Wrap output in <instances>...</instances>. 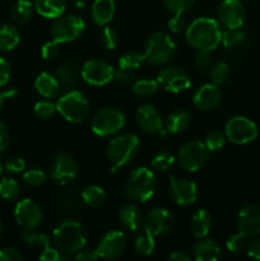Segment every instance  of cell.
<instances>
[{"instance_id": "cell-1", "label": "cell", "mask_w": 260, "mask_h": 261, "mask_svg": "<svg viewBox=\"0 0 260 261\" xmlns=\"http://www.w3.org/2000/svg\"><path fill=\"white\" fill-rule=\"evenodd\" d=\"M185 40L196 51L216 50L222 40L218 20L208 17L196 18L186 27Z\"/></svg>"}, {"instance_id": "cell-2", "label": "cell", "mask_w": 260, "mask_h": 261, "mask_svg": "<svg viewBox=\"0 0 260 261\" xmlns=\"http://www.w3.org/2000/svg\"><path fill=\"white\" fill-rule=\"evenodd\" d=\"M51 240L59 251L70 256L86 247L87 232L79 222L64 221L54 228Z\"/></svg>"}, {"instance_id": "cell-3", "label": "cell", "mask_w": 260, "mask_h": 261, "mask_svg": "<svg viewBox=\"0 0 260 261\" xmlns=\"http://www.w3.org/2000/svg\"><path fill=\"white\" fill-rule=\"evenodd\" d=\"M140 140L133 133H122L110 140L106 155L111 163V171L116 172L119 168L132 162L139 152Z\"/></svg>"}, {"instance_id": "cell-4", "label": "cell", "mask_w": 260, "mask_h": 261, "mask_svg": "<svg viewBox=\"0 0 260 261\" xmlns=\"http://www.w3.org/2000/svg\"><path fill=\"white\" fill-rule=\"evenodd\" d=\"M157 180L152 170L138 167L130 173L125 182V195L135 203H147L155 193Z\"/></svg>"}, {"instance_id": "cell-5", "label": "cell", "mask_w": 260, "mask_h": 261, "mask_svg": "<svg viewBox=\"0 0 260 261\" xmlns=\"http://www.w3.org/2000/svg\"><path fill=\"white\" fill-rule=\"evenodd\" d=\"M176 53V43L163 32H154L148 37L144 45V61L153 66H163Z\"/></svg>"}, {"instance_id": "cell-6", "label": "cell", "mask_w": 260, "mask_h": 261, "mask_svg": "<svg viewBox=\"0 0 260 261\" xmlns=\"http://www.w3.org/2000/svg\"><path fill=\"white\" fill-rule=\"evenodd\" d=\"M58 112L71 124L86 121L89 115V102L87 97L76 89H70L59 97L56 102Z\"/></svg>"}, {"instance_id": "cell-7", "label": "cell", "mask_w": 260, "mask_h": 261, "mask_svg": "<svg viewBox=\"0 0 260 261\" xmlns=\"http://www.w3.org/2000/svg\"><path fill=\"white\" fill-rule=\"evenodd\" d=\"M211 150L201 140H190L178 149L176 163L186 172H196L206 165Z\"/></svg>"}, {"instance_id": "cell-8", "label": "cell", "mask_w": 260, "mask_h": 261, "mask_svg": "<svg viewBox=\"0 0 260 261\" xmlns=\"http://www.w3.org/2000/svg\"><path fill=\"white\" fill-rule=\"evenodd\" d=\"M125 115L116 107H105L99 110L91 121V129L97 137H112L121 132L125 126Z\"/></svg>"}, {"instance_id": "cell-9", "label": "cell", "mask_w": 260, "mask_h": 261, "mask_svg": "<svg viewBox=\"0 0 260 261\" xmlns=\"http://www.w3.org/2000/svg\"><path fill=\"white\" fill-rule=\"evenodd\" d=\"M86 30V23L81 17L74 14L61 15L51 25V37L59 43H68L82 37Z\"/></svg>"}, {"instance_id": "cell-10", "label": "cell", "mask_w": 260, "mask_h": 261, "mask_svg": "<svg viewBox=\"0 0 260 261\" xmlns=\"http://www.w3.org/2000/svg\"><path fill=\"white\" fill-rule=\"evenodd\" d=\"M224 135L227 140L237 145L249 144L259 135L256 124L245 116H233L226 122Z\"/></svg>"}, {"instance_id": "cell-11", "label": "cell", "mask_w": 260, "mask_h": 261, "mask_svg": "<svg viewBox=\"0 0 260 261\" xmlns=\"http://www.w3.org/2000/svg\"><path fill=\"white\" fill-rule=\"evenodd\" d=\"M78 176V163L68 152H59L50 167V177L58 185H69Z\"/></svg>"}, {"instance_id": "cell-12", "label": "cell", "mask_w": 260, "mask_h": 261, "mask_svg": "<svg viewBox=\"0 0 260 261\" xmlns=\"http://www.w3.org/2000/svg\"><path fill=\"white\" fill-rule=\"evenodd\" d=\"M82 79L91 86H106L114 81L115 69L111 64L99 59L87 60L81 68Z\"/></svg>"}, {"instance_id": "cell-13", "label": "cell", "mask_w": 260, "mask_h": 261, "mask_svg": "<svg viewBox=\"0 0 260 261\" xmlns=\"http://www.w3.org/2000/svg\"><path fill=\"white\" fill-rule=\"evenodd\" d=\"M175 218L171 211L163 206L150 209L143 218V229L152 236H162L172 229Z\"/></svg>"}, {"instance_id": "cell-14", "label": "cell", "mask_w": 260, "mask_h": 261, "mask_svg": "<svg viewBox=\"0 0 260 261\" xmlns=\"http://www.w3.org/2000/svg\"><path fill=\"white\" fill-rule=\"evenodd\" d=\"M14 218L25 231H35L43 221L42 209L32 199H22L15 204Z\"/></svg>"}, {"instance_id": "cell-15", "label": "cell", "mask_w": 260, "mask_h": 261, "mask_svg": "<svg viewBox=\"0 0 260 261\" xmlns=\"http://www.w3.org/2000/svg\"><path fill=\"white\" fill-rule=\"evenodd\" d=\"M157 81L163 89L171 93H181L190 88L191 79L185 70L178 66L163 65L157 75Z\"/></svg>"}, {"instance_id": "cell-16", "label": "cell", "mask_w": 260, "mask_h": 261, "mask_svg": "<svg viewBox=\"0 0 260 261\" xmlns=\"http://www.w3.org/2000/svg\"><path fill=\"white\" fill-rule=\"evenodd\" d=\"M135 120L140 129L147 134H155L165 138L168 134L163 122L162 114L153 105H143L137 110Z\"/></svg>"}, {"instance_id": "cell-17", "label": "cell", "mask_w": 260, "mask_h": 261, "mask_svg": "<svg viewBox=\"0 0 260 261\" xmlns=\"http://www.w3.org/2000/svg\"><path fill=\"white\" fill-rule=\"evenodd\" d=\"M127 246L126 236L121 231H109L97 244L96 252L98 257L106 260H116L125 252Z\"/></svg>"}, {"instance_id": "cell-18", "label": "cell", "mask_w": 260, "mask_h": 261, "mask_svg": "<svg viewBox=\"0 0 260 261\" xmlns=\"http://www.w3.org/2000/svg\"><path fill=\"white\" fill-rule=\"evenodd\" d=\"M246 18V10L241 0H223L217 9V19L224 28H241Z\"/></svg>"}, {"instance_id": "cell-19", "label": "cell", "mask_w": 260, "mask_h": 261, "mask_svg": "<svg viewBox=\"0 0 260 261\" xmlns=\"http://www.w3.org/2000/svg\"><path fill=\"white\" fill-rule=\"evenodd\" d=\"M168 194H170L171 199L175 204L181 206H188L195 203L199 196V190L194 181L172 176V177H170Z\"/></svg>"}, {"instance_id": "cell-20", "label": "cell", "mask_w": 260, "mask_h": 261, "mask_svg": "<svg viewBox=\"0 0 260 261\" xmlns=\"http://www.w3.org/2000/svg\"><path fill=\"white\" fill-rule=\"evenodd\" d=\"M237 231L247 239L260 236V205L249 204L240 209L236 219Z\"/></svg>"}, {"instance_id": "cell-21", "label": "cell", "mask_w": 260, "mask_h": 261, "mask_svg": "<svg viewBox=\"0 0 260 261\" xmlns=\"http://www.w3.org/2000/svg\"><path fill=\"white\" fill-rule=\"evenodd\" d=\"M222 98L223 93L219 86L214 83H205L196 89L193 97V103L201 111H212L222 103Z\"/></svg>"}, {"instance_id": "cell-22", "label": "cell", "mask_w": 260, "mask_h": 261, "mask_svg": "<svg viewBox=\"0 0 260 261\" xmlns=\"http://www.w3.org/2000/svg\"><path fill=\"white\" fill-rule=\"evenodd\" d=\"M193 257L196 261H217L222 257V251L219 245L214 240L211 239H199L194 244Z\"/></svg>"}, {"instance_id": "cell-23", "label": "cell", "mask_w": 260, "mask_h": 261, "mask_svg": "<svg viewBox=\"0 0 260 261\" xmlns=\"http://www.w3.org/2000/svg\"><path fill=\"white\" fill-rule=\"evenodd\" d=\"M116 12L115 0H94L91 7V18L94 24L105 27L114 18Z\"/></svg>"}, {"instance_id": "cell-24", "label": "cell", "mask_w": 260, "mask_h": 261, "mask_svg": "<svg viewBox=\"0 0 260 261\" xmlns=\"http://www.w3.org/2000/svg\"><path fill=\"white\" fill-rule=\"evenodd\" d=\"M119 221L125 229L135 232L143 226V214L138 205L133 203H126L120 208Z\"/></svg>"}, {"instance_id": "cell-25", "label": "cell", "mask_w": 260, "mask_h": 261, "mask_svg": "<svg viewBox=\"0 0 260 261\" xmlns=\"http://www.w3.org/2000/svg\"><path fill=\"white\" fill-rule=\"evenodd\" d=\"M35 88L38 92V94L42 96L43 98L51 99L56 98L59 96L61 86L59 84L55 75H53L50 73H46V71H42L36 78Z\"/></svg>"}, {"instance_id": "cell-26", "label": "cell", "mask_w": 260, "mask_h": 261, "mask_svg": "<svg viewBox=\"0 0 260 261\" xmlns=\"http://www.w3.org/2000/svg\"><path fill=\"white\" fill-rule=\"evenodd\" d=\"M55 76L63 88H74L82 79L81 69L74 63H64L55 71Z\"/></svg>"}, {"instance_id": "cell-27", "label": "cell", "mask_w": 260, "mask_h": 261, "mask_svg": "<svg viewBox=\"0 0 260 261\" xmlns=\"http://www.w3.org/2000/svg\"><path fill=\"white\" fill-rule=\"evenodd\" d=\"M35 12L46 19H56L61 17L66 9L65 0H35Z\"/></svg>"}, {"instance_id": "cell-28", "label": "cell", "mask_w": 260, "mask_h": 261, "mask_svg": "<svg viewBox=\"0 0 260 261\" xmlns=\"http://www.w3.org/2000/svg\"><path fill=\"white\" fill-rule=\"evenodd\" d=\"M212 224H213L212 214L206 209H199L191 217V232H193V234L198 240L208 236L209 231L212 228Z\"/></svg>"}, {"instance_id": "cell-29", "label": "cell", "mask_w": 260, "mask_h": 261, "mask_svg": "<svg viewBox=\"0 0 260 261\" xmlns=\"http://www.w3.org/2000/svg\"><path fill=\"white\" fill-rule=\"evenodd\" d=\"M191 124V116L185 110H175L166 120V130L168 134H180Z\"/></svg>"}, {"instance_id": "cell-30", "label": "cell", "mask_w": 260, "mask_h": 261, "mask_svg": "<svg viewBox=\"0 0 260 261\" xmlns=\"http://www.w3.org/2000/svg\"><path fill=\"white\" fill-rule=\"evenodd\" d=\"M20 42V32L15 25H0V53H9L14 50Z\"/></svg>"}, {"instance_id": "cell-31", "label": "cell", "mask_w": 260, "mask_h": 261, "mask_svg": "<svg viewBox=\"0 0 260 261\" xmlns=\"http://www.w3.org/2000/svg\"><path fill=\"white\" fill-rule=\"evenodd\" d=\"M35 5L30 0H17L10 9V18L15 24H25L32 18Z\"/></svg>"}, {"instance_id": "cell-32", "label": "cell", "mask_w": 260, "mask_h": 261, "mask_svg": "<svg viewBox=\"0 0 260 261\" xmlns=\"http://www.w3.org/2000/svg\"><path fill=\"white\" fill-rule=\"evenodd\" d=\"M81 199L84 205L89 208H99L106 201V191L98 185H88L83 189L81 194Z\"/></svg>"}, {"instance_id": "cell-33", "label": "cell", "mask_w": 260, "mask_h": 261, "mask_svg": "<svg viewBox=\"0 0 260 261\" xmlns=\"http://www.w3.org/2000/svg\"><path fill=\"white\" fill-rule=\"evenodd\" d=\"M20 237H22L23 242L28 247H31V249L41 250L42 251L46 247L53 246V240H51V237L46 233L36 232V229L35 231H25V229H23L22 233H20Z\"/></svg>"}, {"instance_id": "cell-34", "label": "cell", "mask_w": 260, "mask_h": 261, "mask_svg": "<svg viewBox=\"0 0 260 261\" xmlns=\"http://www.w3.org/2000/svg\"><path fill=\"white\" fill-rule=\"evenodd\" d=\"M20 196V185L12 177L0 180V198L5 201H15Z\"/></svg>"}, {"instance_id": "cell-35", "label": "cell", "mask_w": 260, "mask_h": 261, "mask_svg": "<svg viewBox=\"0 0 260 261\" xmlns=\"http://www.w3.org/2000/svg\"><path fill=\"white\" fill-rule=\"evenodd\" d=\"M160 83L157 79H139L132 84V91L138 97H150L157 93Z\"/></svg>"}, {"instance_id": "cell-36", "label": "cell", "mask_w": 260, "mask_h": 261, "mask_svg": "<svg viewBox=\"0 0 260 261\" xmlns=\"http://www.w3.org/2000/svg\"><path fill=\"white\" fill-rule=\"evenodd\" d=\"M155 247V241H154V236H152L148 232H143L142 234L137 237L134 242V250L137 252V255L143 257L150 256L154 251Z\"/></svg>"}, {"instance_id": "cell-37", "label": "cell", "mask_w": 260, "mask_h": 261, "mask_svg": "<svg viewBox=\"0 0 260 261\" xmlns=\"http://www.w3.org/2000/svg\"><path fill=\"white\" fill-rule=\"evenodd\" d=\"M175 155L171 154L170 152H166V150H160V152H157L152 157L150 166H152L153 170L166 172V171H168L173 165H175Z\"/></svg>"}, {"instance_id": "cell-38", "label": "cell", "mask_w": 260, "mask_h": 261, "mask_svg": "<svg viewBox=\"0 0 260 261\" xmlns=\"http://www.w3.org/2000/svg\"><path fill=\"white\" fill-rule=\"evenodd\" d=\"M144 63V55L139 51H129L124 54L119 60V68L125 69V70L135 71L140 65Z\"/></svg>"}, {"instance_id": "cell-39", "label": "cell", "mask_w": 260, "mask_h": 261, "mask_svg": "<svg viewBox=\"0 0 260 261\" xmlns=\"http://www.w3.org/2000/svg\"><path fill=\"white\" fill-rule=\"evenodd\" d=\"M245 40H246V35L240 28H233V30L226 28V31L222 32L221 42L226 48L237 47V46L242 45Z\"/></svg>"}, {"instance_id": "cell-40", "label": "cell", "mask_w": 260, "mask_h": 261, "mask_svg": "<svg viewBox=\"0 0 260 261\" xmlns=\"http://www.w3.org/2000/svg\"><path fill=\"white\" fill-rule=\"evenodd\" d=\"M209 75H211L212 83L219 86V84H223L224 82L228 81L229 75H231V69H229L228 64L224 63V61H218L211 66Z\"/></svg>"}, {"instance_id": "cell-41", "label": "cell", "mask_w": 260, "mask_h": 261, "mask_svg": "<svg viewBox=\"0 0 260 261\" xmlns=\"http://www.w3.org/2000/svg\"><path fill=\"white\" fill-rule=\"evenodd\" d=\"M226 135H224V132L222 133L221 130L212 129L206 133L205 138H204V144L206 145L211 152H216V150L222 149L226 144Z\"/></svg>"}, {"instance_id": "cell-42", "label": "cell", "mask_w": 260, "mask_h": 261, "mask_svg": "<svg viewBox=\"0 0 260 261\" xmlns=\"http://www.w3.org/2000/svg\"><path fill=\"white\" fill-rule=\"evenodd\" d=\"M47 180V175L41 168H30V170L23 172V182L31 188H38V186L43 185Z\"/></svg>"}, {"instance_id": "cell-43", "label": "cell", "mask_w": 260, "mask_h": 261, "mask_svg": "<svg viewBox=\"0 0 260 261\" xmlns=\"http://www.w3.org/2000/svg\"><path fill=\"white\" fill-rule=\"evenodd\" d=\"M33 112H35V116L40 120H50L58 112L56 109V103L51 102L50 99L47 101H40L35 105L33 107Z\"/></svg>"}, {"instance_id": "cell-44", "label": "cell", "mask_w": 260, "mask_h": 261, "mask_svg": "<svg viewBox=\"0 0 260 261\" xmlns=\"http://www.w3.org/2000/svg\"><path fill=\"white\" fill-rule=\"evenodd\" d=\"M195 2L196 0H163V4L171 14L183 15L194 7Z\"/></svg>"}, {"instance_id": "cell-45", "label": "cell", "mask_w": 260, "mask_h": 261, "mask_svg": "<svg viewBox=\"0 0 260 261\" xmlns=\"http://www.w3.org/2000/svg\"><path fill=\"white\" fill-rule=\"evenodd\" d=\"M99 40H101L102 46L106 50H115L119 45V33L112 27L105 25L101 31V35H99Z\"/></svg>"}, {"instance_id": "cell-46", "label": "cell", "mask_w": 260, "mask_h": 261, "mask_svg": "<svg viewBox=\"0 0 260 261\" xmlns=\"http://www.w3.org/2000/svg\"><path fill=\"white\" fill-rule=\"evenodd\" d=\"M246 240H247L246 236H244L242 233L237 232L236 234H233V236H231L228 240H227L226 242L227 250H228L229 252H232V254H239V252L244 251V250H246V246H247Z\"/></svg>"}, {"instance_id": "cell-47", "label": "cell", "mask_w": 260, "mask_h": 261, "mask_svg": "<svg viewBox=\"0 0 260 261\" xmlns=\"http://www.w3.org/2000/svg\"><path fill=\"white\" fill-rule=\"evenodd\" d=\"M212 51H198L194 58V65L198 70L200 71H206L211 69V66L213 65L212 64Z\"/></svg>"}, {"instance_id": "cell-48", "label": "cell", "mask_w": 260, "mask_h": 261, "mask_svg": "<svg viewBox=\"0 0 260 261\" xmlns=\"http://www.w3.org/2000/svg\"><path fill=\"white\" fill-rule=\"evenodd\" d=\"M68 255L63 254L61 251H59L55 246H48L45 250H42L38 256V259L41 261H63L68 259Z\"/></svg>"}, {"instance_id": "cell-49", "label": "cell", "mask_w": 260, "mask_h": 261, "mask_svg": "<svg viewBox=\"0 0 260 261\" xmlns=\"http://www.w3.org/2000/svg\"><path fill=\"white\" fill-rule=\"evenodd\" d=\"M4 170L9 173H22L25 170V162L20 157H10L5 161Z\"/></svg>"}, {"instance_id": "cell-50", "label": "cell", "mask_w": 260, "mask_h": 261, "mask_svg": "<svg viewBox=\"0 0 260 261\" xmlns=\"http://www.w3.org/2000/svg\"><path fill=\"white\" fill-rule=\"evenodd\" d=\"M60 51V43L56 42V41H47L42 45L41 47V56H42L45 60H51V59L56 58V55Z\"/></svg>"}, {"instance_id": "cell-51", "label": "cell", "mask_w": 260, "mask_h": 261, "mask_svg": "<svg viewBox=\"0 0 260 261\" xmlns=\"http://www.w3.org/2000/svg\"><path fill=\"white\" fill-rule=\"evenodd\" d=\"M167 25H168V30H170L172 33H175V35H178V33L181 32H185L186 27H188L186 20L184 19L183 15H177V14H172V17L168 19Z\"/></svg>"}, {"instance_id": "cell-52", "label": "cell", "mask_w": 260, "mask_h": 261, "mask_svg": "<svg viewBox=\"0 0 260 261\" xmlns=\"http://www.w3.org/2000/svg\"><path fill=\"white\" fill-rule=\"evenodd\" d=\"M114 81L120 86H129L134 83V71L125 70V69H117L115 70Z\"/></svg>"}, {"instance_id": "cell-53", "label": "cell", "mask_w": 260, "mask_h": 261, "mask_svg": "<svg viewBox=\"0 0 260 261\" xmlns=\"http://www.w3.org/2000/svg\"><path fill=\"white\" fill-rule=\"evenodd\" d=\"M12 75V66L5 58L0 56V87H4L9 83Z\"/></svg>"}, {"instance_id": "cell-54", "label": "cell", "mask_w": 260, "mask_h": 261, "mask_svg": "<svg viewBox=\"0 0 260 261\" xmlns=\"http://www.w3.org/2000/svg\"><path fill=\"white\" fill-rule=\"evenodd\" d=\"M24 256L14 247L0 249V261H23Z\"/></svg>"}, {"instance_id": "cell-55", "label": "cell", "mask_w": 260, "mask_h": 261, "mask_svg": "<svg viewBox=\"0 0 260 261\" xmlns=\"http://www.w3.org/2000/svg\"><path fill=\"white\" fill-rule=\"evenodd\" d=\"M246 252L251 259L260 260V237H252L250 242H247Z\"/></svg>"}, {"instance_id": "cell-56", "label": "cell", "mask_w": 260, "mask_h": 261, "mask_svg": "<svg viewBox=\"0 0 260 261\" xmlns=\"http://www.w3.org/2000/svg\"><path fill=\"white\" fill-rule=\"evenodd\" d=\"M10 144V135L7 125L0 121V154L8 149Z\"/></svg>"}, {"instance_id": "cell-57", "label": "cell", "mask_w": 260, "mask_h": 261, "mask_svg": "<svg viewBox=\"0 0 260 261\" xmlns=\"http://www.w3.org/2000/svg\"><path fill=\"white\" fill-rule=\"evenodd\" d=\"M99 259L98 255H97L96 249H82L81 251L76 252L75 254V260H81V261H93Z\"/></svg>"}, {"instance_id": "cell-58", "label": "cell", "mask_w": 260, "mask_h": 261, "mask_svg": "<svg viewBox=\"0 0 260 261\" xmlns=\"http://www.w3.org/2000/svg\"><path fill=\"white\" fill-rule=\"evenodd\" d=\"M168 260L172 261H190V256L183 251H175L168 256Z\"/></svg>"}, {"instance_id": "cell-59", "label": "cell", "mask_w": 260, "mask_h": 261, "mask_svg": "<svg viewBox=\"0 0 260 261\" xmlns=\"http://www.w3.org/2000/svg\"><path fill=\"white\" fill-rule=\"evenodd\" d=\"M74 5H75V8H78V9H83V8L87 7V3H88V0H73Z\"/></svg>"}, {"instance_id": "cell-60", "label": "cell", "mask_w": 260, "mask_h": 261, "mask_svg": "<svg viewBox=\"0 0 260 261\" xmlns=\"http://www.w3.org/2000/svg\"><path fill=\"white\" fill-rule=\"evenodd\" d=\"M5 99H8L7 91H2V89H0V109H2L3 105H4Z\"/></svg>"}, {"instance_id": "cell-61", "label": "cell", "mask_w": 260, "mask_h": 261, "mask_svg": "<svg viewBox=\"0 0 260 261\" xmlns=\"http://www.w3.org/2000/svg\"><path fill=\"white\" fill-rule=\"evenodd\" d=\"M3 171H4V165H3L2 161H0V176L3 175Z\"/></svg>"}, {"instance_id": "cell-62", "label": "cell", "mask_w": 260, "mask_h": 261, "mask_svg": "<svg viewBox=\"0 0 260 261\" xmlns=\"http://www.w3.org/2000/svg\"><path fill=\"white\" fill-rule=\"evenodd\" d=\"M0 234H2V221H0Z\"/></svg>"}]
</instances>
